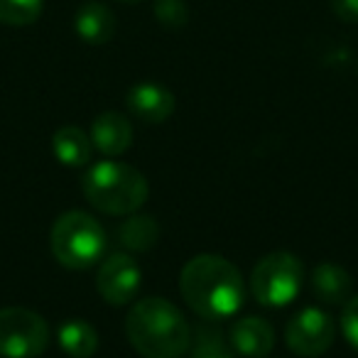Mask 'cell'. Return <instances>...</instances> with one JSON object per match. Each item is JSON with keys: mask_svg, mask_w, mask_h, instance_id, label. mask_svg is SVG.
<instances>
[{"mask_svg": "<svg viewBox=\"0 0 358 358\" xmlns=\"http://www.w3.org/2000/svg\"><path fill=\"white\" fill-rule=\"evenodd\" d=\"M341 331H343V336H346V341L358 351V294L343 304Z\"/></svg>", "mask_w": 358, "mask_h": 358, "instance_id": "ffe728a7", "label": "cell"}, {"mask_svg": "<svg viewBox=\"0 0 358 358\" xmlns=\"http://www.w3.org/2000/svg\"><path fill=\"white\" fill-rule=\"evenodd\" d=\"M185 302L206 322H221L238 314L245 299V282L231 260L214 253L192 258L179 275Z\"/></svg>", "mask_w": 358, "mask_h": 358, "instance_id": "6da1fadb", "label": "cell"}, {"mask_svg": "<svg viewBox=\"0 0 358 358\" xmlns=\"http://www.w3.org/2000/svg\"><path fill=\"white\" fill-rule=\"evenodd\" d=\"M189 358H236V351L221 329L201 324L192 336Z\"/></svg>", "mask_w": 358, "mask_h": 358, "instance_id": "e0dca14e", "label": "cell"}, {"mask_svg": "<svg viewBox=\"0 0 358 358\" xmlns=\"http://www.w3.org/2000/svg\"><path fill=\"white\" fill-rule=\"evenodd\" d=\"M125 106L140 123L159 125L174 113L177 101H174V94L167 86L155 84V81H140L128 91Z\"/></svg>", "mask_w": 358, "mask_h": 358, "instance_id": "9c48e42d", "label": "cell"}, {"mask_svg": "<svg viewBox=\"0 0 358 358\" xmlns=\"http://www.w3.org/2000/svg\"><path fill=\"white\" fill-rule=\"evenodd\" d=\"M336 336V324L324 309L304 307L287 322L285 329V341L287 348L297 356L314 358L329 351Z\"/></svg>", "mask_w": 358, "mask_h": 358, "instance_id": "52a82bcc", "label": "cell"}, {"mask_svg": "<svg viewBox=\"0 0 358 358\" xmlns=\"http://www.w3.org/2000/svg\"><path fill=\"white\" fill-rule=\"evenodd\" d=\"M52 150H55L57 162L64 167H89L91 157H94V143L91 135L84 133L79 125H62L55 135H52Z\"/></svg>", "mask_w": 358, "mask_h": 358, "instance_id": "5bb4252c", "label": "cell"}, {"mask_svg": "<svg viewBox=\"0 0 358 358\" xmlns=\"http://www.w3.org/2000/svg\"><path fill=\"white\" fill-rule=\"evenodd\" d=\"M52 253L57 263L69 270L94 268L106 253V231L86 211H66L52 226L50 236Z\"/></svg>", "mask_w": 358, "mask_h": 358, "instance_id": "277c9868", "label": "cell"}, {"mask_svg": "<svg viewBox=\"0 0 358 358\" xmlns=\"http://www.w3.org/2000/svg\"><path fill=\"white\" fill-rule=\"evenodd\" d=\"M45 0H0V22L13 27H25L40 20Z\"/></svg>", "mask_w": 358, "mask_h": 358, "instance_id": "ac0fdd59", "label": "cell"}, {"mask_svg": "<svg viewBox=\"0 0 358 358\" xmlns=\"http://www.w3.org/2000/svg\"><path fill=\"white\" fill-rule=\"evenodd\" d=\"M57 341L69 358H91L99 351V334L86 319H66L57 329Z\"/></svg>", "mask_w": 358, "mask_h": 358, "instance_id": "9a60e30c", "label": "cell"}, {"mask_svg": "<svg viewBox=\"0 0 358 358\" xmlns=\"http://www.w3.org/2000/svg\"><path fill=\"white\" fill-rule=\"evenodd\" d=\"M81 192L94 209L108 216H130L138 214L148 201L150 185L133 164L108 157L86 169L81 177Z\"/></svg>", "mask_w": 358, "mask_h": 358, "instance_id": "3957f363", "label": "cell"}, {"mask_svg": "<svg viewBox=\"0 0 358 358\" xmlns=\"http://www.w3.org/2000/svg\"><path fill=\"white\" fill-rule=\"evenodd\" d=\"M50 324L25 307L0 309V356L37 358L50 346Z\"/></svg>", "mask_w": 358, "mask_h": 358, "instance_id": "8992f818", "label": "cell"}, {"mask_svg": "<svg viewBox=\"0 0 358 358\" xmlns=\"http://www.w3.org/2000/svg\"><path fill=\"white\" fill-rule=\"evenodd\" d=\"M229 341L236 353L243 358H265L275 346V329L268 319L245 317L234 322L229 331Z\"/></svg>", "mask_w": 358, "mask_h": 358, "instance_id": "8fae6325", "label": "cell"}, {"mask_svg": "<svg viewBox=\"0 0 358 358\" xmlns=\"http://www.w3.org/2000/svg\"><path fill=\"white\" fill-rule=\"evenodd\" d=\"M302 282V260L285 250L260 258L250 273V292L263 307H287L289 302L297 299Z\"/></svg>", "mask_w": 358, "mask_h": 358, "instance_id": "5b68a950", "label": "cell"}, {"mask_svg": "<svg viewBox=\"0 0 358 358\" xmlns=\"http://www.w3.org/2000/svg\"><path fill=\"white\" fill-rule=\"evenodd\" d=\"M312 294L322 304H346L351 299V275L336 263H319L309 280Z\"/></svg>", "mask_w": 358, "mask_h": 358, "instance_id": "4fadbf2b", "label": "cell"}, {"mask_svg": "<svg viewBox=\"0 0 358 358\" xmlns=\"http://www.w3.org/2000/svg\"><path fill=\"white\" fill-rule=\"evenodd\" d=\"M125 336L145 358H179L189 351L192 329L185 314L169 299L148 297L130 307Z\"/></svg>", "mask_w": 358, "mask_h": 358, "instance_id": "7a4b0ae2", "label": "cell"}, {"mask_svg": "<svg viewBox=\"0 0 358 358\" xmlns=\"http://www.w3.org/2000/svg\"><path fill=\"white\" fill-rule=\"evenodd\" d=\"M133 123L115 110L101 113L99 118H94V125H91L94 150H99L106 157H120L123 152H128L130 145H133Z\"/></svg>", "mask_w": 358, "mask_h": 358, "instance_id": "30bf717a", "label": "cell"}, {"mask_svg": "<svg viewBox=\"0 0 358 358\" xmlns=\"http://www.w3.org/2000/svg\"><path fill=\"white\" fill-rule=\"evenodd\" d=\"M152 13L159 25L167 30H182L189 22V8L185 0H155Z\"/></svg>", "mask_w": 358, "mask_h": 358, "instance_id": "d6986e66", "label": "cell"}, {"mask_svg": "<svg viewBox=\"0 0 358 358\" xmlns=\"http://www.w3.org/2000/svg\"><path fill=\"white\" fill-rule=\"evenodd\" d=\"M118 241L125 250H133V253L152 250L155 243L159 241V224L152 216L130 214L128 219L118 226Z\"/></svg>", "mask_w": 358, "mask_h": 358, "instance_id": "2e32d148", "label": "cell"}, {"mask_svg": "<svg viewBox=\"0 0 358 358\" xmlns=\"http://www.w3.org/2000/svg\"><path fill=\"white\" fill-rule=\"evenodd\" d=\"M115 27H118L115 15L108 6H103L99 0H86L74 15V32L86 45H108L115 35Z\"/></svg>", "mask_w": 358, "mask_h": 358, "instance_id": "7c38bea8", "label": "cell"}, {"mask_svg": "<svg viewBox=\"0 0 358 358\" xmlns=\"http://www.w3.org/2000/svg\"><path fill=\"white\" fill-rule=\"evenodd\" d=\"M140 285H143V270L128 253H115L106 258L96 275L99 294L110 307H123L133 302L140 292Z\"/></svg>", "mask_w": 358, "mask_h": 358, "instance_id": "ba28073f", "label": "cell"}, {"mask_svg": "<svg viewBox=\"0 0 358 358\" xmlns=\"http://www.w3.org/2000/svg\"><path fill=\"white\" fill-rule=\"evenodd\" d=\"M329 6L341 22H358V0H329Z\"/></svg>", "mask_w": 358, "mask_h": 358, "instance_id": "44dd1931", "label": "cell"}, {"mask_svg": "<svg viewBox=\"0 0 358 358\" xmlns=\"http://www.w3.org/2000/svg\"><path fill=\"white\" fill-rule=\"evenodd\" d=\"M118 3H140V0H118Z\"/></svg>", "mask_w": 358, "mask_h": 358, "instance_id": "7402d4cb", "label": "cell"}]
</instances>
